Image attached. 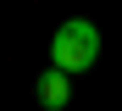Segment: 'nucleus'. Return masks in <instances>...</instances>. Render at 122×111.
<instances>
[{
	"label": "nucleus",
	"instance_id": "obj_1",
	"mask_svg": "<svg viewBox=\"0 0 122 111\" xmlns=\"http://www.w3.org/2000/svg\"><path fill=\"white\" fill-rule=\"evenodd\" d=\"M94 61H100V28L89 17L61 22L56 39H50V67H61V72H89Z\"/></svg>",
	"mask_w": 122,
	"mask_h": 111
},
{
	"label": "nucleus",
	"instance_id": "obj_2",
	"mask_svg": "<svg viewBox=\"0 0 122 111\" xmlns=\"http://www.w3.org/2000/svg\"><path fill=\"white\" fill-rule=\"evenodd\" d=\"M33 95H39V106H45V111H61V106L72 100V72L50 67V72H45V78L33 83Z\"/></svg>",
	"mask_w": 122,
	"mask_h": 111
}]
</instances>
